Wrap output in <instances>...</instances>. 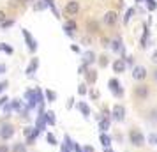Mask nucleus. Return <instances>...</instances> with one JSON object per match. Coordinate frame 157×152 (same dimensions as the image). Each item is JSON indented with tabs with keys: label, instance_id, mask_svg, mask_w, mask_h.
<instances>
[{
	"label": "nucleus",
	"instance_id": "1",
	"mask_svg": "<svg viewBox=\"0 0 157 152\" xmlns=\"http://www.w3.org/2000/svg\"><path fill=\"white\" fill-rule=\"evenodd\" d=\"M14 126L9 122H4L2 126H0V140H4V142H7V140H11V138L14 136Z\"/></svg>",
	"mask_w": 157,
	"mask_h": 152
},
{
	"label": "nucleus",
	"instance_id": "2",
	"mask_svg": "<svg viewBox=\"0 0 157 152\" xmlns=\"http://www.w3.org/2000/svg\"><path fill=\"white\" fill-rule=\"evenodd\" d=\"M129 140H131V143L134 145V147H141V145L145 143V136H143L138 129H132L129 133Z\"/></svg>",
	"mask_w": 157,
	"mask_h": 152
},
{
	"label": "nucleus",
	"instance_id": "3",
	"mask_svg": "<svg viewBox=\"0 0 157 152\" xmlns=\"http://www.w3.org/2000/svg\"><path fill=\"white\" fill-rule=\"evenodd\" d=\"M111 113H113V119H115V120L122 122V120H124V117H125V108H124L122 104H115Z\"/></svg>",
	"mask_w": 157,
	"mask_h": 152
},
{
	"label": "nucleus",
	"instance_id": "4",
	"mask_svg": "<svg viewBox=\"0 0 157 152\" xmlns=\"http://www.w3.org/2000/svg\"><path fill=\"white\" fill-rule=\"evenodd\" d=\"M132 78H134V80H145V78H147V69L141 67V65L134 67V71H132Z\"/></svg>",
	"mask_w": 157,
	"mask_h": 152
},
{
	"label": "nucleus",
	"instance_id": "5",
	"mask_svg": "<svg viewBox=\"0 0 157 152\" xmlns=\"http://www.w3.org/2000/svg\"><path fill=\"white\" fill-rule=\"evenodd\" d=\"M109 88H111V92H113L115 95H118V97L124 94V90L120 88V83L117 80H109Z\"/></svg>",
	"mask_w": 157,
	"mask_h": 152
},
{
	"label": "nucleus",
	"instance_id": "6",
	"mask_svg": "<svg viewBox=\"0 0 157 152\" xmlns=\"http://www.w3.org/2000/svg\"><path fill=\"white\" fill-rule=\"evenodd\" d=\"M78 11H79V4L74 2V0H71V2L65 6V13H67V14H76Z\"/></svg>",
	"mask_w": 157,
	"mask_h": 152
},
{
	"label": "nucleus",
	"instance_id": "7",
	"mask_svg": "<svg viewBox=\"0 0 157 152\" xmlns=\"http://www.w3.org/2000/svg\"><path fill=\"white\" fill-rule=\"evenodd\" d=\"M134 94L140 97V99H145V97H148V88L145 87V85H140V87H136V90H134Z\"/></svg>",
	"mask_w": 157,
	"mask_h": 152
},
{
	"label": "nucleus",
	"instance_id": "8",
	"mask_svg": "<svg viewBox=\"0 0 157 152\" xmlns=\"http://www.w3.org/2000/svg\"><path fill=\"white\" fill-rule=\"evenodd\" d=\"M104 23H106V25H115V23H117V13H113V11L106 13V14H104Z\"/></svg>",
	"mask_w": 157,
	"mask_h": 152
},
{
	"label": "nucleus",
	"instance_id": "9",
	"mask_svg": "<svg viewBox=\"0 0 157 152\" xmlns=\"http://www.w3.org/2000/svg\"><path fill=\"white\" fill-rule=\"evenodd\" d=\"M113 71L115 72H124V71H125V62L120 60V58H118V60H115V62H113Z\"/></svg>",
	"mask_w": 157,
	"mask_h": 152
},
{
	"label": "nucleus",
	"instance_id": "10",
	"mask_svg": "<svg viewBox=\"0 0 157 152\" xmlns=\"http://www.w3.org/2000/svg\"><path fill=\"white\" fill-rule=\"evenodd\" d=\"M37 67H39V60H37V58H32V62H30L29 67H27V74H34V72L37 71Z\"/></svg>",
	"mask_w": 157,
	"mask_h": 152
},
{
	"label": "nucleus",
	"instance_id": "11",
	"mask_svg": "<svg viewBox=\"0 0 157 152\" xmlns=\"http://www.w3.org/2000/svg\"><path fill=\"white\" fill-rule=\"evenodd\" d=\"M11 152H27V145L21 142H14V145L11 147Z\"/></svg>",
	"mask_w": 157,
	"mask_h": 152
},
{
	"label": "nucleus",
	"instance_id": "12",
	"mask_svg": "<svg viewBox=\"0 0 157 152\" xmlns=\"http://www.w3.org/2000/svg\"><path fill=\"white\" fill-rule=\"evenodd\" d=\"M37 136H39V131H37L36 127H34V129L30 131V134H27V143L32 145V143H34V142L37 140Z\"/></svg>",
	"mask_w": 157,
	"mask_h": 152
},
{
	"label": "nucleus",
	"instance_id": "13",
	"mask_svg": "<svg viewBox=\"0 0 157 152\" xmlns=\"http://www.w3.org/2000/svg\"><path fill=\"white\" fill-rule=\"evenodd\" d=\"M101 143H102V147H104V149H108V147L111 145V138L108 136L106 133H102V134H101Z\"/></svg>",
	"mask_w": 157,
	"mask_h": 152
},
{
	"label": "nucleus",
	"instance_id": "14",
	"mask_svg": "<svg viewBox=\"0 0 157 152\" xmlns=\"http://www.w3.org/2000/svg\"><path fill=\"white\" fill-rule=\"evenodd\" d=\"M44 119H46V122L50 124V126H55V113L53 111H46L44 113Z\"/></svg>",
	"mask_w": 157,
	"mask_h": 152
},
{
	"label": "nucleus",
	"instance_id": "15",
	"mask_svg": "<svg viewBox=\"0 0 157 152\" xmlns=\"http://www.w3.org/2000/svg\"><path fill=\"white\" fill-rule=\"evenodd\" d=\"M83 60H85V64H92L94 60H95V53H94V51H86Z\"/></svg>",
	"mask_w": 157,
	"mask_h": 152
},
{
	"label": "nucleus",
	"instance_id": "16",
	"mask_svg": "<svg viewBox=\"0 0 157 152\" xmlns=\"http://www.w3.org/2000/svg\"><path fill=\"white\" fill-rule=\"evenodd\" d=\"M78 108H79V111H81V113H83L85 117H88V115H90V108L86 106L85 103H79V104H78Z\"/></svg>",
	"mask_w": 157,
	"mask_h": 152
},
{
	"label": "nucleus",
	"instance_id": "17",
	"mask_svg": "<svg viewBox=\"0 0 157 152\" xmlns=\"http://www.w3.org/2000/svg\"><path fill=\"white\" fill-rule=\"evenodd\" d=\"M95 80H97L95 71H88V72H86V81H88V83H95Z\"/></svg>",
	"mask_w": 157,
	"mask_h": 152
},
{
	"label": "nucleus",
	"instance_id": "18",
	"mask_svg": "<svg viewBox=\"0 0 157 152\" xmlns=\"http://www.w3.org/2000/svg\"><path fill=\"white\" fill-rule=\"evenodd\" d=\"M108 127H109V119H102L99 122V129L101 131H108Z\"/></svg>",
	"mask_w": 157,
	"mask_h": 152
},
{
	"label": "nucleus",
	"instance_id": "19",
	"mask_svg": "<svg viewBox=\"0 0 157 152\" xmlns=\"http://www.w3.org/2000/svg\"><path fill=\"white\" fill-rule=\"evenodd\" d=\"M46 142H48L50 145H57L58 143L57 138H55V134H51V133H48V134H46Z\"/></svg>",
	"mask_w": 157,
	"mask_h": 152
},
{
	"label": "nucleus",
	"instance_id": "20",
	"mask_svg": "<svg viewBox=\"0 0 157 152\" xmlns=\"http://www.w3.org/2000/svg\"><path fill=\"white\" fill-rule=\"evenodd\" d=\"M9 106H11V110H16V111H20V110H21V103L18 101V99H14V101L11 103Z\"/></svg>",
	"mask_w": 157,
	"mask_h": 152
},
{
	"label": "nucleus",
	"instance_id": "21",
	"mask_svg": "<svg viewBox=\"0 0 157 152\" xmlns=\"http://www.w3.org/2000/svg\"><path fill=\"white\" fill-rule=\"evenodd\" d=\"M74 29H76V23L74 21H69L67 25H65V32H67V34H72V30Z\"/></svg>",
	"mask_w": 157,
	"mask_h": 152
},
{
	"label": "nucleus",
	"instance_id": "22",
	"mask_svg": "<svg viewBox=\"0 0 157 152\" xmlns=\"http://www.w3.org/2000/svg\"><path fill=\"white\" fill-rule=\"evenodd\" d=\"M46 99H48V101H55V99H57V94H55L53 90H46Z\"/></svg>",
	"mask_w": 157,
	"mask_h": 152
},
{
	"label": "nucleus",
	"instance_id": "23",
	"mask_svg": "<svg viewBox=\"0 0 157 152\" xmlns=\"http://www.w3.org/2000/svg\"><path fill=\"white\" fill-rule=\"evenodd\" d=\"M0 48L6 51V53H13V48H9V46H6V44H0Z\"/></svg>",
	"mask_w": 157,
	"mask_h": 152
},
{
	"label": "nucleus",
	"instance_id": "24",
	"mask_svg": "<svg viewBox=\"0 0 157 152\" xmlns=\"http://www.w3.org/2000/svg\"><path fill=\"white\" fill-rule=\"evenodd\" d=\"M113 50H115V51L120 50V41H118V39H117V41H113Z\"/></svg>",
	"mask_w": 157,
	"mask_h": 152
},
{
	"label": "nucleus",
	"instance_id": "25",
	"mask_svg": "<svg viewBox=\"0 0 157 152\" xmlns=\"http://www.w3.org/2000/svg\"><path fill=\"white\" fill-rule=\"evenodd\" d=\"M7 81H2V83H0V94H2V92H4V90H6V88H7Z\"/></svg>",
	"mask_w": 157,
	"mask_h": 152
},
{
	"label": "nucleus",
	"instance_id": "26",
	"mask_svg": "<svg viewBox=\"0 0 157 152\" xmlns=\"http://www.w3.org/2000/svg\"><path fill=\"white\" fill-rule=\"evenodd\" d=\"M78 92H79V94H81V95H85V94H86V87H85V85H79Z\"/></svg>",
	"mask_w": 157,
	"mask_h": 152
},
{
	"label": "nucleus",
	"instance_id": "27",
	"mask_svg": "<svg viewBox=\"0 0 157 152\" xmlns=\"http://www.w3.org/2000/svg\"><path fill=\"white\" fill-rule=\"evenodd\" d=\"M81 152H94V147H90V145H85V147L81 149Z\"/></svg>",
	"mask_w": 157,
	"mask_h": 152
},
{
	"label": "nucleus",
	"instance_id": "28",
	"mask_svg": "<svg viewBox=\"0 0 157 152\" xmlns=\"http://www.w3.org/2000/svg\"><path fill=\"white\" fill-rule=\"evenodd\" d=\"M148 140H150V142H152L154 145H157V134H150Z\"/></svg>",
	"mask_w": 157,
	"mask_h": 152
},
{
	"label": "nucleus",
	"instance_id": "29",
	"mask_svg": "<svg viewBox=\"0 0 157 152\" xmlns=\"http://www.w3.org/2000/svg\"><path fill=\"white\" fill-rule=\"evenodd\" d=\"M147 2H148V9L154 11V9H155V2H154V0H147Z\"/></svg>",
	"mask_w": 157,
	"mask_h": 152
},
{
	"label": "nucleus",
	"instance_id": "30",
	"mask_svg": "<svg viewBox=\"0 0 157 152\" xmlns=\"http://www.w3.org/2000/svg\"><path fill=\"white\" fill-rule=\"evenodd\" d=\"M132 14H134V11H132V9H129V11H127V14H125V23L129 21V18H131Z\"/></svg>",
	"mask_w": 157,
	"mask_h": 152
},
{
	"label": "nucleus",
	"instance_id": "31",
	"mask_svg": "<svg viewBox=\"0 0 157 152\" xmlns=\"http://www.w3.org/2000/svg\"><path fill=\"white\" fill-rule=\"evenodd\" d=\"M13 23H14V21H11V20H9V21H2V27H4V29H9Z\"/></svg>",
	"mask_w": 157,
	"mask_h": 152
},
{
	"label": "nucleus",
	"instance_id": "32",
	"mask_svg": "<svg viewBox=\"0 0 157 152\" xmlns=\"http://www.w3.org/2000/svg\"><path fill=\"white\" fill-rule=\"evenodd\" d=\"M7 101H9V99L6 97V95H4V97H0V108H2V106H4V104H6Z\"/></svg>",
	"mask_w": 157,
	"mask_h": 152
},
{
	"label": "nucleus",
	"instance_id": "33",
	"mask_svg": "<svg viewBox=\"0 0 157 152\" xmlns=\"http://www.w3.org/2000/svg\"><path fill=\"white\" fill-rule=\"evenodd\" d=\"M99 62H101V65L104 67V65H108V58H106V57H101V60H99Z\"/></svg>",
	"mask_w": 157,
	"mask_h": 152
},
{
	"label": "nucleus",
	"instance_id": "34",
	"mask_svg": "<svg viewBox=\"0 0 157 152\" xmlns=\"http://www.w3.org/2000/svg\"><path fill=\"white\" fill-rule=\"evenodd\" d=\"M0 152H9V147L2 143V145H0Z\"/></svg>",
	"mask_w": 157,
	"mask_h": 152
},
{
	"label": "nucleus",
	"instance_id": "35",
	"mask_svg": "<svg viewBox=\"0 0 157 152\" xmlns=\"http://www.w3.org/2000/svg\"><path fill=\"white\" fill-rule=\"evenodd\" d=\"M88 29H90V30H92V32H95V29H97V25H95V23H88Z\"/></svg>",
	"mask_w": 157,
	"mask_h": 152
},
{
	"label": "nucleus",
	"instance_id": "36",
	"mask_svg": "<svg viewBox=\"0 0 157 152\" xmlns=\"http://www.w3.org/2000/svg\"><path fill=\"white\" fill-rule=\"evenodd\" d=\"M152 62H155L157 64V51H154V55H152Z\"/></svg>",
	"mask_w": 157,
	"mask_h": 152
},
{
	"label": "nucleus",
	"instance_id": "37",
	"mask_svg": "<svg viewBox=\"0 0 157 152\" xmlns=\"http://www.w3.org/2000/svg\"><path fill=\"white\" fill-rule=\"evenodd\" d=\"M4 20H6V14H4V11H0V23L4 21Z\"/></svg>",
	"mask_w": 157,
	"mask_h": 152
},
{
	"label": "nucleus",
	"instance_id": "38",
	"mask_svg": "<svg viewBox=\"0 0 157 152\" xmlns=\"http://www.w3.org/2000/svg\"><path fill=\"white\" fill-rule=\"evenodd\" d=\"M2 72H6V65L4 64H0V74H2Z\"/></svg>",
	"mask_w": 157,
	"mask_h": 152
},
{
	"label": "nucleus",
	"instance_id": "39",
	"mask_svg": "<svg viewBox=\"0 0 157 152\" xmlns=\"http://www.w3.org/2000/svg\"><path fill=\"white\" fill-rule=\"evenodd\" d=\"M62 152H71V149H67L65 145H62Z\"/></svg>",
	"mask_w": 157,
	"mask_h": 152
}]
</instances>
